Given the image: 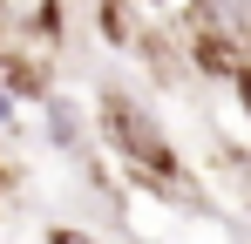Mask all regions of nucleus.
<instances>
[{
  "instance_id": "7",
  "label": "nucleus",
  "mask_w": 251,
  "mask_h": 244,
  "mask_svg": "<svg viewBox=\"0 0 251 244\" xmlns=\"http://www.w3.org/2000/svg\"><path fill=\"white\" fill-rule=\"evenodd\" d=\"M0 183H7V170H0Z\"/></svg>"
},
{
  "instance_id": "2",
  "label": "nucleus",
  "mask_w": 251,
  "mask_h": 244,
  "mask_svg": "<svg viewBox=\"0 0 251 244\" xmlns=\"http://www.w3.org/2000/svg\"><path fill=\"white\" fill-rule=\"evenodd\" d=\"M0 34L27 48H61L68 41V0H0Z\"/></svg>"
},
{
  "instance_id": "3",
  "label": "nucleus",
  "mask_w": 251,
  "mask_h": 244,
  "mask_svg": "<svg viewBox=\"0 0 251 244\" xmlns=\"http://www.w3.org/2000/svg\"><path fill=\"white\" fill-rule=\"evenodd\" d=\"M217 170H231V190L251 197V156H245V149H217Z\"/></svg>"
},
{
  "instance_id": "5",
  "label": "nucleus",
  "mask_w": 251,
  "mask_h": 244,
  "mask_svg": "<svg viewBox=\"0 0 251 244\" xmlns=\"http://www.w3.org/2000/svg\"><path fill=\"white\" fill-rule=\"evenodd\" d=\"M231 95H238V116H245V129H251V54H245V68L231 75Z\"/></svg>"
},
{
  "instance_id": "1",
  "label": "nucleus",
  "mask_w": 251,
  "mask_h": 244,
  "mask_svg": "<svg viewBox=\"0 0 251 244\" xmlns=\"http://www.w3.org/2000/svg\"><path fill=\"white\" fill-rule=\"evenodd\" d=\"M95 143L123 163L143 190L183 203V210H204V190H197V176H190L183 149L170 143L163 109H156L150 95H136L129 81H102V88H95Z\"/></svg>"
},
{
  "instance_id": "4",
  "label": "nucleus",
  "mask_w": 251,
  "mask_h": 244,
  "mask_svg": "<svg viewBox=\"0 0 251 244\" xmlns=\"http://www.w3.org/2000/svg\"><path fill=\"white\" fill-rule=\"evenodd\" d=\"M41 244H109V238H102V231H88V224H48Z\"/></svg>"
},
{
  "instance_id": "6",
  "label": "nucleus",
  "mask_w": 251,
  "mask_h": 244,
  "mask_svg": "<svg viewBox=\"0 0 251 244\" xmlns=\"http://www.w3.org/2000/svg\"><path fill=\"white\" fill-rule=\"evenodd\" d=\"M150 7H170V0H150Z\"/></svg>"
}]
</instances>
